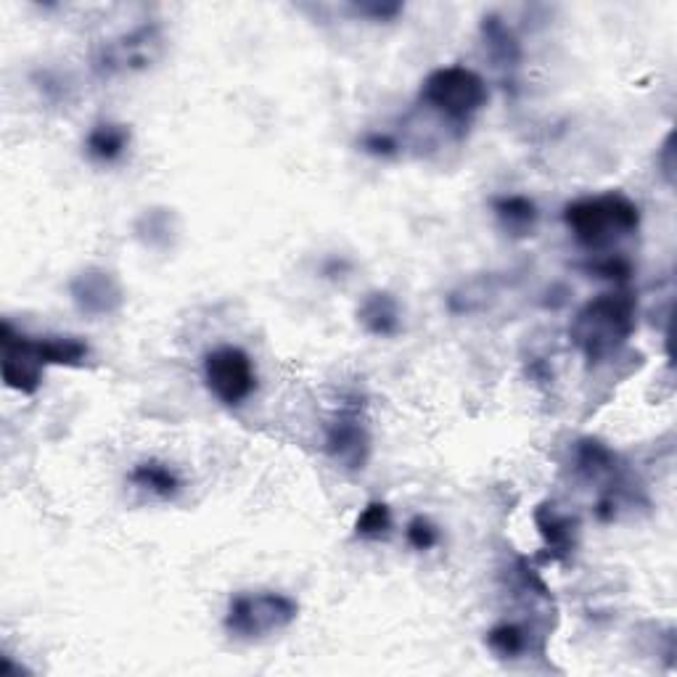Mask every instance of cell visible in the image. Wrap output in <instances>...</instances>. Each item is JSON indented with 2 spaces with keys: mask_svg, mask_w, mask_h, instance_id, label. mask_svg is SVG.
Returning <instances> with one entry per match:
<instances>
[{
  "mask_svg": "<svg viewBox=\"0 0 677 677\" xmlns=\"http://www.w3.org/2000/svg\"><path fill=\"white\" fill-rule=\"evenodd\" d=\"M638 304L630 291H609L590 299L575 315L569 337L590 363L614 358L636 331Z\"/></svg>",
  "mask_w": 677,
  "mask_h": 677,
  "instance_id": "obj_1",
  "label": "cell"
},
{
  "mask_svg": "<svg viewBox=\"0 0 677 677\" xmlns=\"http://www.w3.org/2000/svg\"><path fill=\"white\" fill-rule=\"evenodd\" d=\"M564 223L582 247L606 249L636 234L640 210L625 193L609 191L601 197L572 201L564 210Z\"/></svg>",
  "mask_w": 677,
  "mask_h": 677,
  "instance_id": "obj_2",
  "label": "cell"
},
{
  "mask_svg": "<svg viewBox=\"0 0 677 677\" xmlns=\"http://www.w3.org/2000/svg\"><path fill=\"white\" fill-rule=\"evenodd\" d=\"M299 617V603L294 598L276 593V590H258V593H239L230 598L225 614V630L230 638L260 640L291 627Z\"/></svg>",
  "mask_w": 677,
  "mask_h": 677,
  "instance_id": "obj_3",
  "label": "cell"
},
{
  "mask_svg": "<svg viewBox=\"0 0 677 677\" xmlns=\"http://www.w3.org/2000/svg\"><path fill=\"white\" fill-rule=\"evenodd\" d=\"M487 99H490L487 83L481 80L477 72L461 64L435 70L424 80V88H421V101L426 106L435 109L450 122H459V125L481 112Z\"/></svg>",
  "mask_w": 677,
  "mask_h": 677,
  "instance_id": "obj_4",
  "label": "cell"
},
{
  "mask_svg": "<svg viewBox=\"0 0 677 677\" xmlns=\"http://www.w3.org/2000/svg\"><path fill=\"white\" fill-rule=\"evenodd\" d=\"M204 384L223 405H243L258 389V368L241 347L223 344L204 355Z\"/></svg>",
  "mask_w": 677,
  "mask_h": 677,
  "instance_id": "obj_5",
  "label": "cell"
},
{
  "mask_svg": "<svg viewBox=\"0 0 677 677\" xmlns=\"http://www.w3.org/2000/svg\"><path fill=\"white\" fill-rule=\"evenodd\" d=\"M326 453L347 472H360L371 455V431L360 398L341 402L339 413L326 429Z\"/></svg>",
  "mask_w": 677,
  "mask_h": 677,
  "instance_id": "obj_6",
  "label": "cell"
},
{
  "mask_svg": "<svg viewBox=\"0 0 677 677\" xmlns=\"http://www.w3.org/2000/svg\"><path fill=\"white\" fill-rule=\"evenodd\" d=\"M42 363L38 341L27 334L14 331L9 321L3 323V381L5 387L22 394H35L42 384Z\"/></svg>",
  "mask_w": 677,
  "mask_h": 677,
  "instance_id": "obj_7",
  "label": "cell"
},
{
  "mask_svg": "<svg viewBox=\"0 0 677 677\" xmlns=\"http://www.w3.org/2000/svg\"><path fill=\"white\" fill-rule=\"evenodd\" d=\"M162 38L156 27H140L136 33L125 35V38L109 42L99 57V70L106 75H117V72H136L146 70L151 61L160 53Z\"/></svg>",
  "mask_w": 677,
  "mask_h": 677,
  "instance_id": "obj_8",
  "label": "cell"
},
{
  "mask_svg": "<svg viewBox=\"0 0 677 677\" xmlns=\"http://www.w3.org/2000/svg\"><path fill=\"white\" fill-rule=\"evenodd\" d=\"M70 291L77 308H80L85 315H93V318L117 313L122 302H125L117 276L109 271H101V267L83 271L80 276L72 280Z\"/></svg>",
  "mask_w": 677,
  "mask_h": 677,
  "instance_id": "obj_9",
  "label": "cell"
},
{
  "mask_svg": "<svg viewBox=\"0 0 677 677\" xmlns=\"http://www.w3.org/2000/svg\"><path fill=\"white\" fill-rule=\"evenodd\" d=\"M358 321L363 323V328L374 337L389 339L400 334V304L389 291H374L360 302L358 308Z\"/></svg>",
  "mask_w": 677,
  "mask_h": 677,
  "instance_id": "obj_10",
  "label": "cell"
},
{
  "mask_svg": "<svg viewBox=\"0 0 677 677\" xmlns=\"http://www.w3.org/2000/svg\"><path fill=\"white\" fill-rule=\"evenodd\" d=\"M127 146H130V130H127V125H120V122H99L88 133V140H85L90 160L101 164L117 162L127 151Z\"/></svg>",
  "mask_w": 677,
  "mask_h": 677,
  "instance_id": "obj_11",
  "label": "cell"
},
{
  "mask_svg": "<svg viewBox=\"0 0 677 677\" xmlns=\"http://www.w3.org/2000/svg\"><path fill=\"white\" fill-rule=\"evenodd\" d=\"M130 481L136 487H140V490L151 492V496H156L162 500L178 498V492L183 487L180 474L175 472L173 466H167V463L154 461V459L138 463V466L130 472Z\"/></svg>",
  "mask_w": 677,
  "mask_h": 677,
  "instance_id": "obj_12",
  "label": "cell"
},
{
  "mask_svg": "<svg viewBox=\"0 0 677 677\" xmlns=\"http://www.w3.org/2000/svg\"><path fill=\"white\" fill-rule=\"evenodd\" d=\"M42 363L48 365H83L88 358V344L80 337H64V334H48L35 339Z\"/></svg>",
  "mask_w": 677,
  "mask_h": 677,
  "instance_id": "obj_13",
  "label": "cell"
},
{
  "mask_svg": "<svg viewBox=\"0 0 677 677\" xmlns=\"http://www.w3.org/2000/svg\"><path fill=\"white\" fill-rule=\"evenodd\" d=\"M496 215L505 230L516 236H532L538 225V206L527 197H503L496 201Z\"/></svg>",
  "mask_w": 677,
  "mask_h": 677,
  "instance_id": "obj_14",
  "label": "cell"
},
{
  "mask_svg": "<svg viewBox=\"0 0 677 677\" xmlns=\"http://www.w3.org/2000/svg\"><path fill=\"white\" fill-rule=\"evenodd\" d=\"M535 522H538L540 535L546 538L548 548H553V553H566L572 548V535H575V524L569 522L566 516H561L553 505H542V509L535 514Z\"/></svg>",
  "mask_w": 677,
  "mask_h": 677,
  "instance_id": "obj_15",
  "label": "cell"
},
{
  "mask_svg": "<svg viewBox=\"0 0 677 677\" xmlns=\"http://www.w3.org/2000/svg\"><path fill=\"white\" fill-rule=\"evenodd\" d=\"M487 645L503 659H516L529 649V632L527 627L516 625V622H503V625L492 627L487 632Z\"/></svg>",
  "mask_w": 677,
  "mask_h": 677,
  "instance_id": "obj_16",
  "label": "cell"
},
{
  "mask_svg": "<svg viewBox=\"0 0 677 677\" xmlns=\"http://www.w3.org/2000/svg\"><path fill=\"white\" fill-rule=\"evenodd\" d=\"M392 532V509L381 500H374L363 509L355 522V535L363 540H384Z\"/></svg>",
  "mask_w": 677,
  "mask_h": 677,
  "instance_id": "obj_17",
  "label": "cell"
},
{
  "mask_svg": "<svg viewBox=\"0 0 677 677\" xmlns=\"http://www.w3.org/2000/svg\"><path fill=\"white\" fill-rule=\"evenodd\" d=\"M485 38L487 42H490V51L496 53V57L500 59V64H514V61L518 59V46L514 40V35H511V29L505 27L503 22L496 20V16H490V20H485Z\"/></svg>",
  "mask_w": 677,
  "mask_h": 677,
  "instance_id": "obj_18",
  "label": "cell"
},
{
  "mask_svg": "<svg viewBox=\"0 0 677 677\" xmlns=\"http://www.w3.org/2000/svg\"><path fill=\"white\" fill-rule=\"evenodd\" d=\"M408 542H411L416 551H431V548L439 542V529L435 527V524L429 522V518L424 516H416L411 524H408Z\"/></svg>",
  "mask_w": 677,
  "mask_h": 677,
  "instance_id": "obj_19",
  "label": "cell"
},
{
  "mask_svg": "<svg viewBox=\"0 0 677 677\" xmlns=\"http://www.w3.org/2000/svg\"><path fill=\"white\" fill-rule=\"evenodd\" d=\"M365 151H371V154H394L398 151V140H394L392 136H381V133H374V136H368L363 140Z\"/></svg>",
  "mask_w": 677,
  "mask_h": 677,
  "instance_id": "obj_20",
  "label": "cell"
},
{
  "mask_svg": "<svg viewBox=\"0 0 677 677\" xmlns=\"http://www.w3.org/2000/svg\"><path fill=\"white\" fill-rule=\"evenodd\" d=\"M360 14L371 16V20H394L400 14V3H371V5H358Z\"/></svg>",
  "mask_w": 677,
  "mask_h": 677,
  "instance_id": "obj_21",
  "label": "cell"
},
{
  "mask_svg": "<svg viewBox=\"0 0 677 677\" xmlns=\"http://www.w3.org/2000/svg\"><path fill=\"white\" fill-rule=\"evenodd\" d=\"M669 154H673V138H667V143H664V160H669ZM667 175H673V164L667 162Z\"/></svg>",
  "mask_w": 677,
  "mask_h": 677,
  "instance_id": "obj_22",
  "label": "cell"
}]
</instances>
